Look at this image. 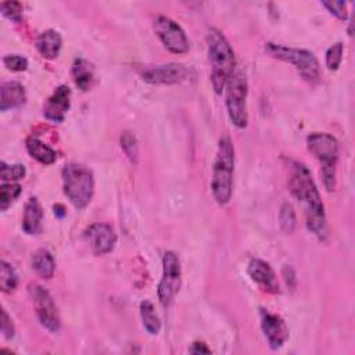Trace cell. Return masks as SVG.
I'll return each instance as SVG.
<instances>
[{
    "label": "cell",
    "mask_w": 355,
    "mask_h": 355,
    "mask_svg": "<svg viewBox=\"0 0 355 355\" xmlns=\"http://www.w3.org/2000/svg\"><path fill=\"white\" fill-rule=\"evenodd\" d=\"M288 187L291 194L304 205L306 226L320 241L327 237V223L324 207L312 179L311 171L300 162H293L288 178Z\"/></svg>",
    "instance_id": "cell-1"
},
{
    "label": "cell",
    "mask_w": 355,
    "mask_h": 355,
    "mask_svg": "<svg viewBox=\"0 0 355 355\" xmlns=\"http://www.w3.org/2000/svg\"><path fill=\"white\" fill-rule=\"evenodd\" d=\"M208 55L211 61V83L214 92L220 94L226 86V82L236 69L234 53L225 37V35L216 28H211L207 33Z\"/></svg>",
    "instance_id": "cell-2"
},
{
    "label": "cell",
    "mask_w": 355,
    "mask_h": 355,
    "mask_svg": "<svg viewBox=\"0 0 355 355\" xmlns=\"http://www.w3.org/2000/svg\"><path fill=\"white\" fill-rule=\"evenodd\" d=\"M233 171L234 147L229 136H222L219 140L211 178L212 196L219 205H226L230 201L233 191Z\"/></svg>",
    "instance_id": "cell-3"
},
{
    "label": "cell",
    "mask_w": 355,
    "mask_h": 355,
    "mask_svg": "<svg viewBox=\"0 0 355 355\" xmlns=\"http://www.w3.org/2000/svg\"><path fill=\"white\" fill-rule=\"evenodd\" d=\"M64 193L78 209L85 208L94 193V179L89 168L80 164H67L62 168Z\"/></svg>",
    "instance_id": "cell-4"
},
{
    "label": "cell",
    "mask_w": 355,
    "mask_h": 355,
    "mask_svg": "<svg viewBox=\"0 0 355 355\" xmlns=\"http://www.w3.org/2000/svg\"><path fill=\"white\" fill-rule=\"evenodd\" d=\"M308 150L322 164L324 187L331 191L336 187V165L338 159V141L329 133H311L306 137Z\"/></svg>",
    "instance_id": "cell-5"
},
{
    "label": "cell",
    "mask_w": 355,
    "mask_h": 355,
    "mask_svg": "<svg viewBox=\"0 0 355 355\" xmlns=\"http://www.w3.org/2000/svg\"><path fill=\"white\" fill-rule=\"evenodd\" d=\"M225 103L227 115L232 123L244 129L248 123V112H247V94H248V83L245 75L240 69H234L229 80L225 86Z\"/></svg>",
    "instance_id": "cell-6"
},
{
    "label": "cell",
    "mask_w": 355,
    "mask_h": 355,
    "mask_svg": "<svg viewBox=\"0 0 355 355\" xmlns=\"http://www.w3.org/2000/svg\"><path fill=\"white\" fill-rule=\"evenodd\" d=\"M265 51L277 60L286 61L297 68L300 75L308 82H318L320 78V65L313 53L304 49L286 47L276 43H266Z\"/></svg>",
    "instance_id": "cell-7"
},
{
    "label": "cell",
    "mask_w": 355,
    "mask_h": 355,
    "mask_svg": "<svg viewBox=\"0 0 355 355\" xmlns=\"http://www.w3.org/2000/svg\"><path fill=\"white\" fill-rule=\"evenodd\" d=\"M162 279L158 284V300L164 306H169L180 287V261L173 251H166L162 257Z\"/></svg>",
    "instance_id": "cell-8"
},
{
    "label": "cell",
    "mask_w": 355,
    "mask_h": 355,
    "mask_svg": "<svg viewBox=\"0 0 355 355\" xmlns=\"http://www.w3.org/2000/svg\"><path fill=\"white\" fill-rule=\"evenodd\" d=\"M29 294L32 297V302L42 326L51 333L58 331L61 326V319L58 315L57 305L50 293L42 286L33 284L29 287Z\"/></svg>",
    "instance_id": "cell-9"
},
{
    "label": "cell",
    "mask_w": 355,
    "mask_h": 355,
    "mask_svg": "<svg viewBox=\"0 0 355 355\" xmlns=\"http://www.w3.org/2000/svg\"><path fill=\"white\" fill-rule=\"evenodd\" d=\"M154 31L161 43L173 54H184L189 51V40L184 31L173 19L159 15L154 22Z\"/></svg>",
    "instance_id": "cell-10"
},
{
    "label": "cell",
    "mask_w": 355,
    "mask_h": 355,
    "mask_svg": "<svg viewBox=\"0 0 355 355\" xmlns=\"http://www.w3.org/2000/svg\"><path fill=\"white\" fill-rule=\"evenodd\" d=\"M140 75L143 80L151 85H175L189 79L190 68L176 62L161 64V65H146L141 68Z\"/></svg>",
    "instance_id": "cell-11"
},
{
    "label": "cell",
    "mask_w": 355,
    "mask_h": 355,
    "mask_svg": "<svg viewBox=\"0 0 355 355\" xmlns=\"http://www.w3.org/2000/svg\"><path fill=\"white\" fill-rule=\"evenodd\" d=\"M85 240L94 255H104L112 251L116 243V234L110 225L97 222L85 230Z\"/></svg>",
    "instance_id": "cell-12"
},
{
    "label": "cell",
    "mask_w": 355,
    "mask_h": 355,
    "mask_svg": "<svg viewBox=\"0 0 355 355\" xmlns=\"http://www.w3.org/2000/svg\"><path fill=\"white\" fill-rule=\"evenodd\" d=\"M261 329L268 340L270 349H279L288 340V327L286 322L275 313L261 309Z\"/></svg>",
    "instance_id": "cell-13"
},
{
    "label": "cell",
    "mask_w": 355,
    "mask_h": 355,
    "mask_svg": "<svg viewBox=\"0 0 355 355\" xmlns=\"http://www.w3.org/2000/svg\"><path fill=\"white\" fill-rule=\"evenodd\" d=\"M247 272H248L250 277L252 279V282H255L258 286H261L262 290H265L270 294H277L280 291L275 270L263 259L252 258L248 262Z\"/></svg>",
    "instance_id": "cell-14"
},
{
    "label": "cell",
    "mask_w": 355,
    "mask_h": 355,
    "mask_svg": "<svg viewBox=\"0 0 355 355\" xmlns=\"http://www.w3.org/2000/svg\"><path fill=\"white\" fill-rule=\"evenodd\" d=\"M71 90L67 85L58 86L54 93L47 98L43 114L49 121L61 122L71 105Z\"/></svg>",
    "instance_id": "cell-15"
},
{
    "label": "cell",
    "mask_w": 355,
    "mask_h": 355,
    "mask_svg": "<svg viewBox=\"0 0 355 355\" xmlns=\"http://www.w3.org/2000/svg\"><path fill=\"white\" fill-rule=\"evenodd\" d=\"M25 89L18 82H6L0 89V110L7 111L10 108L19 107L25 103Z\"/></svg>",
    "instance_id": "cell-16"
},
{
    "label": "cell",
    "mask_w": 355,
    "mask_h": 355,
    "mask_svg": "<svg viewBox=\"0 0 355 355\" xmlns=\"http://www.w3.org/2000/svg\"><path fill=\"white\" fill-rule=\"evenodd\" d=\"M61 46H62L61 35L54 29L43 31L36 39L37 51L47 60H53L58 57Z\"/></svg>",
    "instance_id": "cell-17"
},
{
    "label": "cell",
    "mask_w": 355,
    "mask_h": 355,
    "mask_svg": "<svg viewBox=\"0 0 355 355\" xmlns=\"http://www.w3.org/2000/svg\"><path fill=\"white\" fill-rule=\"evenodd\" d=\"M43 218L42 205L36 197H29L24 208L22 229L26 234H36L40 230V223Z\"/></svg>",
    "instance_id": "cell-18"
},
{
    "label": "cell",
    "mask_w": 355,
    "mask_h": 355,
    "mask_svg": "<svg viewBox=\"0 0 355 355\" xmlns=\"http://www.w3.org/2000/svg\"><path fill=\"white\" fill-rule=\"evenodd\" d=\"M72 78L82 90H89L94 83V68L85 58H76L72 64Z\"/></svg>",
    "instance_id": "cell-19"
},
{
    "label": "cell",
    "mask_w": 355,
    "mask_h": 355,
    "mask_svg": "<svg viewBox=\"0 0 355 355\" xmlns=\"http://www.w3.org/2000/svg\"><path fill=\"white\" fill-rule=\"evenodd\" d=\"M26 151L29 153V155L32 158H35L36 161H39L40 164L44 165H50L57 159V153L47 146L46 143H43L42 140H39L35 136H31L26 139Z\"/></svg>",
    "instance_id": "cell-20"
},
{
    "label": "cell",
    "mask_w": 355,
    "mask_h": 355,
    "mask_svg": "<svg viewBox=\"0 0 355 355\" xmlns=\"http://www.w3.org/2000/svg\"><path fill=\"white\" fill-rule=\"evenodd\" d=\"M32 268L40 277L51 279L54 275V270H55V262H54L53 255L44 248L37 250L32 255Z\"/></svg>",
    "instance_id": "cell-21"
},
{
    "label": "cell",
    "mask_w": 355,
    "mask_h": 355,
    "mask_svg": "<svg viewBox=\"0 0 355 355\" xmlns=\"http://www.w3.org/2000/svg\"><path fill=\"white\" fill-rule=\"evenodd\" d=\"M140 318H141L144 329L150 334H153V336L158 334V331L161 329V322H159L158 315L155 313L154 305L147 300L140 302Z\"/></svg>",
    "instance_id": "cell-22"
},
{
    "label": "cell",
    "mask_w": 355,
    "mask_h": 355,
    "mask_svg": "<svg viewBox=\"0 0 355 355\" xmlns=\"http://www.w3.org/2000/svg\"><path fill=\"white\" fill-rule=\"evenodd\" d=\"M21 194V186L15 182H3L0 186V209L6 211Z\"/></svg>",
    "instance_id": "cell-23"
},
{
    "label": "cell",
    "mask_w": 355,
    "mask_h": 355,
    "mask_svg": "<svg viewBox=\"0 0 355 355\" xmlns=\"http://www.w3.org/2000/svg\"><path fill=\"white\" fill-rule=\"evenodd\" d=\"M1 268H0V287L4 293H8L11 290H14L18 284V277H17V273L14 270V268L6 262V261H1Z\"/></svg>",
    "instance_id": "cell-24"
},
{
    "label": "cell",
    "mask_w": 355,
    "mask_h": 355,
    "mask_svg": "<svg viewBox=\"0 0 355 355\" xmlns=\"http://www.w3.org/2000/svg\"><path fill=\"white\" fill-rule=\"evenodd\" d=\"M26 173V169L22 164L8 165L4 161L0 164V176L3 182H17L22 179Z\"/></svg>",
    "instance_id": "cell-25"
},
{
    "label": "cell",
    "mask_w": 355,
    "mask_h": 355,
    "mask_svg": "<svg viewBox=\"0 0 355 355\" xmlns=\"http://www.w3.org/2000/svg\"><path fill=\"white\" fill-rule=\"evenodd\" d=\"M279 222L280 227L284 233H293L295 227V212L290 204H283L279 214Z\"/></svg>",
    "instance_id": "cell-26"
},
{
    "label": "cell",
    "mask_w": 355,
    "mask_h": 355,
    "mask_svg": "<svg viewBox=\"0 0 355 355\" xmlns=\"http://www.w3.org/2000/svg\"><path fill=\"white\" fill-rule=\"evenodd\" d=\"M343 53H344V46L340 42L331 44L327 49V51H326V65L329 67V69H331V71L338 69V67L341 64V60H343Z\"/></svg>",
    "instance_id": "cell-27"
},
{
    "label": "cell",
    "mask_w": 355,
    "mask_h": 355,
    "mask_svg": "<svg viewBox=\"0 0 355 355\" xmlns=\"http://www.w3.org/2000/svg\"><path fill=\"white\" fill-rule=\"evenodd\" d=\"M1 14L12 22H21L22 19V6L19 1H3L0 4Z\"/></svg>",
    "instance_id": "cell-28"
},
{
    "label": "cell",
    "mask_w": 355,
    "mask_h": 355,
    "mask_svg": "<svg viewBox=\"0 0 355 355\" xmlns=\"http://www.w3.org/2000/svg\"><path fill=\"white\" fill-rule=\"evenodd\" d=\"M121 147L125 151V154L130 158V161L136 162V159H137V141H136V139L132 133H129V132L122 133Z\"/></svg>",
    "instance_id": "cell-29"
},
{
    "label": "cell",
    "mask_w": 355,
    "mask_h": 355,
    "mask_svg": "<svg viewBox=\"0 0 355 355\" xmlns=\"http://www.w3.org/2000/svg\"><path fill=\"white\" fill-rule=\"evenodd\" d=\"M3 64L7 69L14 72H21L28 68V60L24 55L18 54H8L3 57Z\"/></svg>",
    "instance_id": "cell-30"
},
{
    "label": "cell",
    "mask_w": 355,
    "mask_h": 355,
    "mask_svg": "<svg viewBox=\"0 0 355 355\" xmlns=\"http://www.w3.org/2000/svg\"><path fill=\"white\" fill-rule=\"evenodd\" d=\"M322 6L329 10L330 14L341 21L347 19V3L345 1H322Z\"/></svg>",
    "instance_id": "cell-31"
},
{
    "label": "cell",
    "mask_w": 355,
    "mask_h": 355,
    "mask_svg": "<svg viewBox=\"0 0 355 355\" xmlns=\"http://www.w3.org/2000/svg\"><path fill=\"white\" fill-rule=\"evenodd\" d=\"M14 324H12V320L11 318L8 316L7 311L6 309H1V333H3V337L10 340L14 337Z\"/></svg>",
    "instance_id": "cell-32"
},
{
    "label": "cell",
    "mask_w": 355,
    "mask_h": 355,
    "mask_svg": "<svg viewBox=\"0 0 355 355\" xmlns=\"http://www.w3.org/2000/svg\"><path fill=\"white\" fill-rule=\"evenodd\" d=\"M189 352L191 354H211V349L204 344V343H193L191 347L189 348Z\"/></svg>",
    "instance_id": "cell-33"
}]
</instances>
